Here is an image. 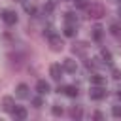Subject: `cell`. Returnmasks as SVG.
Wrapping results in <instances>:
<instances>
[{
  "label": "cell",
  "mask_w": 121,
  "mask_h": 121,
  "mask_svg": "<svg viewBox=\"0 0 121 121\" xmlns=\"http://www.w3.org/2000/svg\"><path fill=\"white\" fill-rule=\"evenodd\" d=\"M89 8V6H87ZM89 15L91 17H95V19H98V17H102L104 15V8L100 6V4H93L91 8H89Z\"/></svg>",
  "instance_id": "4"
},
{
  "label": "cell",
  "mask_w": 121,
  "mask_h": 121,
  "mask_svg": "<svg viewBox=\"0 0 121 121\" xmlns=\"http://www.w3.org/2000/svg\"><path fill=\"white\" fill-rule=\"evenodd\" d=\"M57 91H59V93H64V95H66V96H70V98H76V96H78V93H79L76 85H66V87H59Z\"/></svg>",
  "instance_id": "3"
},
{
  "label": "cell",
  "mask_w": 121,
  "mask_h": 121,
  "mask_svg": "<svg viewBox=\"0 0 121 121\" xmlns=\"http://www.w3.org/2000/svg\"><path fill=\"white\" fill-rule=\"evenodd\" d=\"M64 34L66 36H76V25H66V28H64Z\"/></svg>",
  "instance_id": "14"
},
{
  "label": "cell",
  "mask_w": 121,
  "mask_h": 121,
  "mask_svg": "<svg viewBox=\"0 0 121 121\" xmlns=\"http://www.w3.org/2000/svg\"><path fill=\"white\" fill-rule=\"evenodd\" d=\"M32 104H34L36 108H42V98H40V96H36V98H32Z\"/></svg>",
  "instance_id": "21"
},
{
  "label": "cell",
  "mask_w": 121,
  "mask_h": 121,
  "mask_svg": "<svg viewBox=\"0 0 121 121\" xmlns=\"http://www.w3.org/2000/svg\"><path fill=\"white\" fill-rule=\"evenodd\" d=\"M13 115H15L17 119H25V117H26V110H25L23 106H17V108L13 110Z\"/></svg>",
  "instance_id": "12"
},
{
  "label": "cell",
  "mask_w": 121,
  "mask_h": 121,
  "mask_svg": "<svg viewBox=\"0 0 121 121\" xmlns=\"http://www.w3.org/2000/svg\"><path fill=\"white\" fill-rule=\"evenodd\" d=\"M49 45H51V49H53V51H60L64 43H62V40H60L59 36L51 34V36H49Z\"/></svg>",
  "instance_id": "5"
},
{
  "label": "cell",
  "mask_w": 121,
  "mask_h": 121,
  "mask_svg": "<svg viewBox=\"0 0 121 121\" xmlns=\"http://www.w3.org/2000/svg\"><path fill=\"white\" fill-rule=\"evenodd\" d=\"M93 38H95V40H100V38H102V28H100V26H96V28H95Z\"/></svg>",
  "instance_id": "16"
},
{
  "label": "cell",
  "mask_w": 121,
  "mask_h": 121,
  "mask_svg": "<svg viewBox=\"0 0 121 121\" xmlns=\"http://www.w3.org/2000/svg\"><path fill=\"white\" fill-rule=\"evenodd\" d=\"M89 96H91L93 100H100V98H104V96H106V89H102V85H95V87L91 89Z\"/></svg>",
  "instance_id": "2"
},
{
  "label": "cell",
  "mask_w": 121,
  "mask_h": 121,
  "mask_svg": "<svg viewBox=\"0 0 121 121\" xmlns=\"http://www.w3.org/2000/svg\"><path fill=\"white\" fill-rule=\"evenodd\" d=\"M2 108L6 110V112H13L15 108H13V98L11 96H4L2 98Z\"/></svg>",
  "instance_id": "10"
},
{
  "label": "cell",
  "mask_w": 121,
  "mask_h": 121,
  "mask_svg": "<svg viewBox=\"0 0 121 121\" xmlns=\"http://www.w3.org/2000/svg\"><path fill=\"white\" fill-rule=\"evenodd\" d=\"M36 89H38L40 95H45V93H49V83H47L45 79H40V81L36 83Z\"/></svg>",
  "instance_id": "9"
},
{
  "label": "cell",
  "mask_w": 121,
  "mask_h": 121,
  "mask_svg": "<svg viewBox=\"0 0 121 121\" xmlns=\"http://www.w3.org/2000/svg\"><path fill=\"white\" fill-rule=\"evenodd\" d=\"M74 4H76L78 8H87V6H89V0H74Z\"/></svg>",
  "instance_id": "17"
},
{
  "label": "cell",
  "mask_w": 121,
  "mask_h": 121,
  "mask_svg": "<svg viewBox=\"0 0 121 121\" xmlns=\"http://www.w3.org/2000/svg\"><path fill=\"white\" fill-rule=\"evenodd\" d=\"M102 57L106 59V62H112V55H110V53H108L106 49H102Z\"/></svg>",
  "instance_id": "20"
},
{
  "label": "cell",
  "mask_w": 121,
  "mask_h": 121,
  "mask_svg": "<svg viewBox=\"0 0 121 121\" xmlns=\"http://www.w3.org/2000/svg\"><path fill=\"white\" fill-rule=\"evenodd\" d=\"M62 68H64L66 72L74 74V72L78 70V64H76V60H74V59H64V64H62Z\"/></svg>",
  "instance_id": "6"
},
{
  "label": "cell",
  "mask_w": 121,
  "mask_h": 121,
  "mask_svg": "<svg viewBox=\"0 0 121 121\" xmlns=\"http://www.w3.org/2000/svg\"><path fill=\"white\" fill-rule=\"evenodd\" d=\"M112 113H113L115 117H121V106H113V108H112Z\"/></svg>",
  "instance_id": "19"
},
{
  "label": "cell",
  "mask_w": 121,
  "mask_h": 121,
  "mask_svg": "<svg viewBox=\"0 0 121 121\" xmlns=\"http://www.w3.org/2000/svg\"><path fill=\"white\" fill-rule=\"evenodd\" d=\"M70 115H72V117H81V110L72 108V110H70Z\"/></svg>",
  "instance_id": "18"
},
{
  "label": "cell",
  "mask_w": 121,
  "mask_h": 121,
  "mask_svg": "<svg viewBox=\"0 0 121 121\" xmlns=\"http://www.w3.org/2000/svg\"><path fill=\"white\" fill-rule=\"evenodd\" d=\"M51 112H53V113H55V115H60V113H62V108H60V106H57V104H55V106H53V110H51Z\"/></svg>",
  "instance_id": "22"
},
{
  "label": "cell",
  "mask_w": 121,
  "mask_h": 121,
  "mask_svg": "<svg viewBox=\"0 0 121 121\" xmlns=\"http://www.w3.org/2000/svg\"><path fill=\"white\" fill-rule=\"evenodd\" d=\"M91 83H93V85H104V83H106V78L100 76V74H93V76H91Z\"/></svg>",
  "instance_id": "11"
},
{
  "label": "cell",
  "mask_w": 121,
  "mask_h": 121,
  "mask_svg": "<svg viewBox=\"0 0 121 121\" xmlns=\"http://www.w3.org/2000/svg\"><path fill=\"white\" fill-rule=\"evenodd\" d=\"M49 74H51V78H53V79H60L62 68H60L59 64H51V68H49Z\"/></svg>",
  "instance_id": "8"
},
{
  "label": "cell",
  "mask_w": 121,
  "mask_h": 121,
  "mask_svg": "<svg viewBox=\"0 0 121 121\" xmlns=\"http://www.w3.org/2000/svg\"><path fill=\"white\" fill-rule=\"evenodd\" d=\"M64 19H66V23H68V25H76V23H78V17H76L72 11L64 13Z\"/></svg>",
  "instance_id": "13"
},
{
  "label": "cell",
  "mask_w": 121,
  "mask_h": 121,
  "mask_svg": "<svg viewBox=\"0 0 121 121\" xmlns=\"http://www.w3.org/2000/svg\"><path fill=\"white\" fill-rule=\"evenodd\" d=\"M110 30H112V34H113L115 38H119V36H121V26H119L117 23H113V25L110 26Z\"/></svg>",
  "instance_id": "15"
},
{
  "label": "cell",
  "mask_w": 121,
  "mask_h": 121,
  "mask_svg": "<svg viewBox=\"0 0 121 121\" xmlns=\"http://www.w3.org/2000/svg\"><path fill=\"white\" fill-rule=\"evenodd\" d=\"M2 21H4L6 25H15V23H17V13L11 11V9H4V11H2Z\"/></svg>",
  "instance_id": "1"
},
{
  "label": "cell",
  "mask_w": 121,
  "mask_h": 121,
  "mask_svg": "<svg viewBox=\"0 0 121 121\" xmlns=\"http://www.w3.org/2000/svg\"><path fill=\"white\" fill-rule=\"evenodd\" d=\"M102 117H104V115H102L100 112H95V119H102Z\"/></svg>",
  "instance_id": "23"
},
{
  "label": "cell",
  "mask_w": 121,
  "mask_h": 121,
  "mask_svg": "<svg viewBox=\"0 0 121 121\" xmlns=\"http://www.w3.org/2000/svg\"><path fill=\"white\" fill-rule=\"evenodd\" d=\"M15 95H17L19 98H28V87H26L25 83H19L17 89H15Z\"/></svg>",
  "instance_id": "7"
},
{
  "label": "cell",
  "mask_w": 121,
  "mask_h": 121,
  "mask_svg": "<svg viewBox=\"0 0 121 121\" xmlns=\"http://www.w3.org/2000/svg\"><path fill=\"white\" fill-rule=\"evenodd\" d=\"M119 98H121V89H119Z\"/></svg>",
  "instance_id": "24"
},
{
  "label": "cell",
  "mask_w": 121,
  "mask_h": 121,
  "mask_svg": "<svg viewBox=\"0 0 121 121\" xmlns=\"http://www.w3.org/2000/svg\"><path fill=\"white\" fill-rule=\"evenodd\" d=\"M119 15H121V9H119Z\"/></svg>",
  "instance_id": "25"
}]
</instances>
